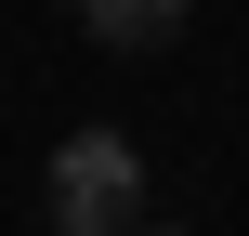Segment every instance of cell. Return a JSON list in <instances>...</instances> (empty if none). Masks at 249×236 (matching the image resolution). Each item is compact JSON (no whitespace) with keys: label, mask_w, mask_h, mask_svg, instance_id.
<instances>
[{"label":"cell","mask_w":249,"mask_h":236,"mask_svg":"<svg viewBox=\"0 0 249 236\" xmlns=\"http://www.w3.org/2000/svg\"><path fill=\"white\" fill-rule=\"evenodd\" d=\"M39 197H53V236H144V145L131 131H66L39 158Z\"/></svg>","instance_id":"6da1fadb"},{"label":"cell","mask_w":249,"mask_h":236,"mask_svg":"<svg viewBox=\"0 0 249 236\" xmlns=\"http://www.w3.org/2000/svg\"><path fill=\"white\" fill-rule=\"evenodd\" d=\"M79 26L105 53H158V39H184V0H79Z\"/></svg>","instance_id":"7a4b0ae2"},{"label":"cell","mask_w":249,"mask_h":236,"mask_svg":"<svg viewBox=\"0 0 249 236\" xmlns=\"http://www.w3.org/2000/svg\"><path fill=\"white\" fill-rule=\"evenodd\" d=\"M144 236H184V223H144Z\"/></svg>","instance_id":"3957f363"}]
</instances>
